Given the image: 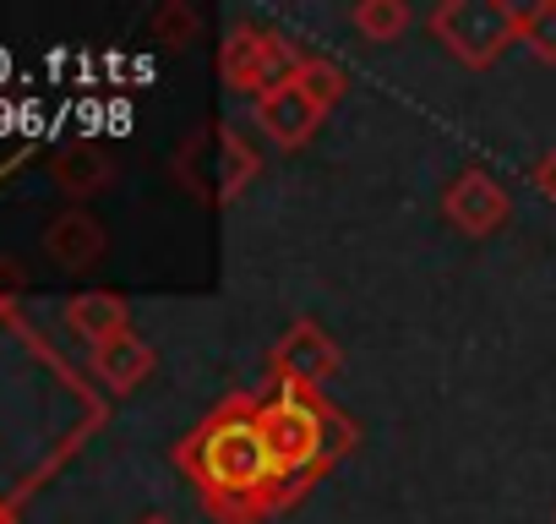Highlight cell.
Instances as JSON below:
<instances>
[{
	"instance_id": "17",
	"label": "cell",
	"mask_w": 556,
	"mask_h": 524,
	"mask_svg": "<svg viewBox=\"0 0 556 524\" xmlns=\"http://www.w3.org/2000/svg\"><path fill=\"white\" fill-rule=\"evenodd\" d=\"M529 180H534V191H545V197L556 202V148L534 159V170H529Z\"/></svg>"
},
{
	"instance_id": "11",
	"label": "cell",
	"mask_w": 556,
	"mask_h": 524,
	"mask_svg": "<svg viewBox=\"0 0 556 524\" xmlns=\"http://www.w3.org/2000/svg\"><path fill=\"white\" fill-rule=\"evenodd\" d=\"M104 186H110V159H104V148L72 142V148L55 159V191H66L72 202H88V197L104 191Z\"/></svg>"
},
{
	"instance_id": "1",
	"label": "cell",
	"mask_w": 556,
	"mask_h": 524,
	"mask_svg": "<svg viewBox=\"0 0 556 524\" xmlns=\"http://www.w3.org/2000/svg\"><path fill=\"white\" fill-rule=\"evenodd\" d=\"M175 464L191 481V491H197V502L213 524H267V519H278L285 508L301 502L290 475L273 459L256 394L218 399L175 442Z\"/></svg>"
},
{
	"instance_id": "9",
	"label": "cell",
	"mask_w": 556,
	"mask_h": 524,
	"mask_svg": "<svg viewBox=\"0 0 556 524\" xmlns=\"http://www.w3.org/2000/svg\"><path fill=\"white\" fill-rule=\"evenodd\" d=\"M153 366H159V355H153V345H148L137 328L93 350V377H99L110 394H131V388H142V383L153 377Z\"/></svg>"
},
{
	"instance_id": "4",
	"label": "cell",
	"mask_w": 556,
	"mask_h": 524,
	"mask_svg": "<svg viewBox=\"0 0 556 524\" xmlns=\"http://www.w3.org/2000/svg\"><path fill=\"white\" fill-rule=\"evenodd\" d=\"M295 66H301V50L278 28H267V23H235L224 34V45H218V77H224L229 93H251L256 99V93L278 88Z\"/></svg>"
},
{
	"instance_id": "2",
	"label": "cell",
	"mask_w": 556,
	"mask_h": 524,
	"mask_svg": "<svg viewBox=\"0 0 556 524\" xmlns=\"http://www.w3.org/2000/svg\"><path fill=\"white\" fill-rule=\"evenodd\" d=\"M256 410H262L273 459L290 475L295 497H306L333 464H344L361 448V426L328 399V388H312L295 377H267V388L256 394Z\"/></svg>"
},
{
	"instance_id": "18",
	"label": "cell",
	"mask_w": 556,
	"mask_h": 524,
	"mask_svg": "<svg viewBox=\"0 0 556 524\" xmlns=\"http://www.w3.org/2000/svg\"><path fill=\"white\" fill-rule=\"evenodd\" d=\"M0 524H17V502H7V497H0Z\"/></svg>"
},
{
	"instance_id": "13",
	"label": "cell",
	"mask_w": 556,
	"mask_h": 524,
	"mask_svg": "<svg viewBox=\"0 0 556 524\" xmlns=\"http://www.w3.org/2000/svg\"><path fill=\"white\" fill-rule=\"evenodd\" d=\"M350 28L366 45H399L415 28V12H409V0H355V7H350Z\"/></svg>"
},
{
	"instance_id": "15",
	"label": "cell",
	"mask_w": 556,
	"mask_h": 524,
	"mask_svg": "<svg viewBox=\"0 0 556 524\" xmlns=\"http://www.w3.org/2000/svg\"><path fill=\"white\" fill-rule=\"evenodd\" d=\"M518 45H529L534 61L556 66V0H534V7H518Z\"/></svg>"
},
{
	"instance_id": "14",
	"label": "cell",
	"mask_w": 556,
	"mask_h": 524,
	"mask_svg": "<svg viewBox=\"0 0 556 524\" xmlns=\"http://www.w3.org/2000/svg\"><path fill=\"white\" fill-rule=\"evenodd\" d=\"M290 83H295V88H306L323 110H333V104L344 99V88H350L344 66H339V61H328V55H301V66L290 72Z\"/></svg>"
},
{
	"instance_id": "12",
	"label": "cell",
	"mask_w": 556,
	"mask_h": 524,
	"mask_svg": "<svg viewBox=\"0 0 556 524\" xmlns=\"http://www.w3.org/2000/svg\"><path fill=\"white\" fill-rule=\"evenodd\" d=\"M213 132H218V153H224V159H218V170H213V175H218V191H213V197H218V202H235V197L262 175V153H256V148L229 126V121H224V126H213Z\"/></svg>"
},
{
	"instance_id": "19",
	"label": "cell",
	"mask_w": 556,
	"mask_h": 524,
	"mask_svg": "<svg viewBox=\"0 0 556 524\" xmlns=\"http://www.w3.org/2000/svg\"><path fill=\"white\" fill-rule=\"evenodd\" d=\"M137 524H175V519H169V513H142Z\"/></svg>"
},
{
	"instance_id": "8",
	"label": "cell",
	"mask_w": 556,
	"mask_h": 524,
	"mask_svg": "<svg viewBox=\"0 0 556 524\" xmlns=\"http://www.w3.org/2000/svg\"><path fill=\"white\" fill-rule=\"evenodd\" d=\"M45 251L61 262V269L83 274V269H99V257L110 251V235H104V224H99L88 208H66V213L50 219V229H45Z\"/></svg>"
},
{
	"instance_id": "7",
	"label": "cell",
	"mask_w": 556,
	"mask_h": 524,
	"mask_svg": "<svg viewBox=\"0 0 556 524\" xmlns=\"http://www.w3.org/2000/svg\"><path fill=\"white\" fill-rule=\"evenodd\" d=\"M251 115H256V132H262L273 148H285V153L306 148V142L323 132V121H328V110H323L306 88H295L290 77L278 83V88H267V93H256V99H251Z\"/></svg>"
},
{
	"instance_id": "3",
	"label": "cell",
	"mask_w": 556,
	"mask_h": 524,
	"mask_svg": "<svg viewBox=\"0 0 556 524\" xmlns=\"http://www.w3.org/2000/svg\"><path fill=\"white\" fill-rule=\"evenodd\" d=\"M431 39L469 72H491L518 45V7L507 0H442L426 17Z\"/></svg>"
},
{
	"instance_id": "5",
	"label": "cell",
	"mask_w": 556,
	"mask_h": 524,
	"mask_svg": "<svg viewBox=\"0 0 556 524\" xmlns=\"http://www.w3.org/2000/svg\"><path fill=\"white\" fill-rule=\"evenodd\" d=\"M507 213H513V197L491 170H458L442 191V219L469 240H491L507 224Z\"/></svg>"
},
{
	"instance_id": "6",
	"label": "cell",
	"mask_w": 556,
	"mask_h": 524,
	"mask_svg": "<svg viewBox=\"0 0 556 524\" xmlns=\"http://www.w3.org/2000/svg\"><path fill=\"white\" fill-rule=\"evenodd\" d=\"M344 372V350L328 339L323 323L301 317L278 334V345L267 350V377H295V383H312V388H328L333 377Z\"/></svg>"
},
{
	"instance_id": "10",
	"label": "cell",
	"mask_w": 556,
	"mask_h": 524,
	"mask_svg": "<svg viewBox=\"0 0 556 524\" xmlns=\"http://www.w3.org/2000/svg\"><path fill=\"white\" fill-rule=\"evenodd\" d=\"M66 328L99 350V345L131 334V307H126L115 290H83V296L66 301Z\"/></svg>"
},
{
	"instance_id": "16",
	"label": "cell",
	"mask_w": 556,
	"mask_h": 524,
	"mask_svg": "<svg viewBox=\"0 0 556 524\" xmlns=\"http://www.w3.org/2000/svg\"><path fill=\"white\" fill-rule=\"evenodd\" d=\"M153 34H159L169 50H186V45H197L202 17L186 7V0H169V7H159V12H153Z\"/></svg>"
}]
</instances>
